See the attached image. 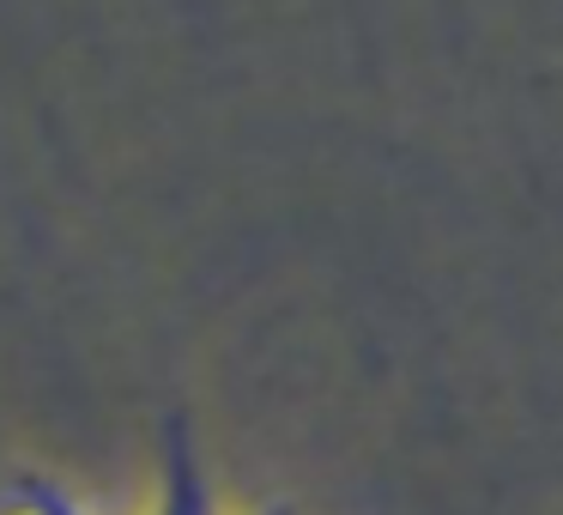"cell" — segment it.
I'll use <instances>...</instances> for the list:
<instances>
[{"instance_id": "obj_1", "label": "cell", "mask_w": 563, "mask_h": 515, "mask_svg": "<svg viewBox=\"0 0 563 515\" xmlns=\"http://www.w3.org/2000/svg\"><path fill=\"white\" fill-rule=\"evenodd\" d=\"M158 515H212V491L200 479L188 442H170V467H164V509Z\"/></svg>"}, {"instance_id": "obj_2", "label": "cell", "mask_w": 563, "mask_h": 515, "mask_svg": "<svg viewBox=\"0 0 563 515\" xmlns=\"http://www.w3.org/2000/svg\"><path fill=\"white\" fill-rule=\"evenodd\" d=\"M7 515H79V509L62 497V491H49V485H25V491H19V503H13Z\"/></svg>"}]
</instances>
